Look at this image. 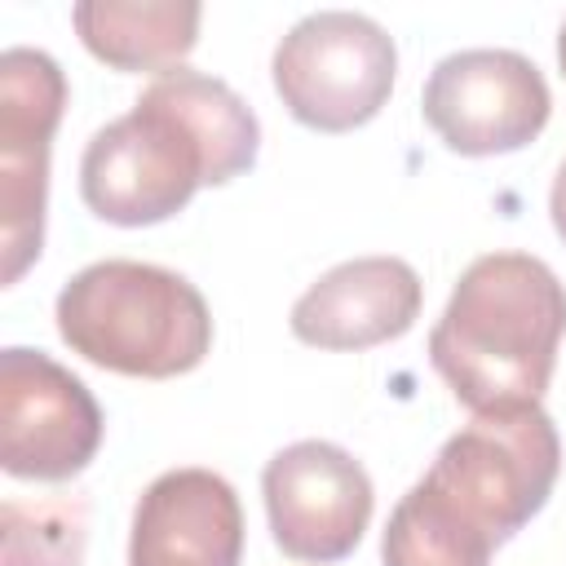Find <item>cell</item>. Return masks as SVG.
I'll list each match as a JSON object with an SVG mask.
<instances>
[{
    "mask_svg": "<svg viewBox=\"0 0 566 566\" xmlns=\"http://www.w3.org/2000/svg\"><path fill=\"white\" fill-rule=\"evenodd\" d=\"M66 106V75L40 49L0 57V252L4 283H18L44 248L49 150Z\"/></svg>",
    "mask_w": 566,
    "mask_h": 566,
    "instance_id": "6",
    "label": "cell"
},
{
    "mask_svg": "<svg viewBox=\"0 0 566 566\" xmlns=\"http://www.w3.org/2000/svg\"><path fill=\"white\" fill-rule=\"evenodd\" d=\"M102 447V407L44 349L0 354V464L27 482H71Z\"/></svg>",
    "mask_w": 566,
    "mask_h": 566,
    "instance_id": "8",
    "label": "cell"
},
{
    "mask_svg": "<svg viewBox=\"0 0 566 566\" xmlns=\"http://www.w3.org/2000/svg\"><path fill=\"white\" fill-rule=\"evenodd\" d=\"M57 336L93 367L168 380L212 349V314L199 287L150 261H97L66 279L53 305Z\"/></svg>",
    "mask_w": 566,
    "mask_h": 566,
    "instance_id": "3",
    "label": "cell"
},
{
    "mask_svg": "<svg viewBox=\"0 0 566 566\" xmlns=\"http://www.w3.org/2000/svg\"><path fill=\"white\" fill-rule=\"evenodd\" d=\"M562 473V438L539 402L478 411L451 433L424 482L495 544L513 539L553 495Z\"/></svg>",
    "mask_w": 566,
    "mask_h": 566,
    "instance_id": "4",
    "label": "cell"
},
{
    "mask_svg": "<svg viewBox=\"0 0 566 566\" xmlns=\"http://www.w3.org/2000/svg\"><path fill=\"white\" fill-rule=\"evenodd\" d=\"M420 111L447 150L486 159L531 146L548 124L553 97L531 57L513 49H464L429 71Z\"/></svg>",
    "mask_w": 566,
    "mask_h": 566,
    "instance_id": "7",
    "label": "cell"
},
{
    "mask_svg": "<svg viewBox=\"0 0 566 566\" xmlns=\"http://www.w3.org/2000/svg\"><path fill=\"white\" fill-rule=\"evenodd\" d=\"M548 212H553L557 234L566 239V164H562V168H557V177H553V190H548Z\"/></svg>",
    "mask_w": 566,
    "mask_h": 566,
    "instance_id": "15",
    "label": "cell"
},
{
    "mask_svg": "<svg viewBox=\"0 0 566 566\" xmlns=\"http://www.w3.org/2000/svg\"><path fill=\"white\" fill-rule=\"evenodd\" d=\"M420 301V274L402 256H354L310 283L287 323L314 349H371L411 332Z\"/></svg>",
    "mask_w": 566,
    "mask_h": 566,
    "instance_id": "11",
    "label": "cell"
},
{
    "mask_svg": "<svg viewBox=\"0 0 566 566\" xmlns=\"http://www.w3.org/2000/svg\"><path fill=\"white\" fill-rule=\"evenodd\" d=\"M203 9L190 0H80L71 9L84 49L115 71H177L199 40Z\"/></svg>",
    "mask_w": 566,
    "mask_h": 566,
    "instance_id": "12",
    "label": "cell"
},
{
    "mask_svg": "<svg viewBox=\"0 0 566 566\" xmlns=\"http://www.w3.org/2000/svg\"><path fill=\"white\" fill-rule=\"evenodd\" d=\"M4 566H80L88 539L84 500H4Z\"/></svg>",
    "mask_w": 566,
    "mask_h": 566,
    "instance_id": "14",
    "label": "cell"
},
{
    "mask_svg": "<svg viewBox=\"0 0 566 566\" xmlns=\"http://www.w3.org/2000/svg\"><path fill=\"white\" fill-rule=\"evenodd\" d=\"M243 509L234 486L212 469L159 473L137 509L128 535V566H239Z\"/></svg>",
    "mask_w": 566,
    "mask_h": 566,
    "instance_id": "10",
    "label": "cell"
},
{
    "mask_svg": "<svg viewBox=\"0 0 566 566\" xmlns=\"http://www.w3.org/2000/svg\"><path fill=\"white\" fill-rule=\"evenodd\" d=\"M557 66H562V75H566V22H562V35H557Z\"/></svg>",
    "mask_w": 566,
    "mask_h": 566,
    "instance_id": "16",
    "label": "cell"
},
{
    "mask_svg": "<svg viewBox=\"0 0 566 566\" xmlns=\"http://www.w3.org/2000/svg\"><path fill=\"white\" fill-rule=\"evenodd\" d=\"M566 336V283L531 252H486L429 332V363L478 416L539 402Z\"/></svg>",
    "mask_w": 566,
    "mask_h": 566,
    "instance_id": "2",
    "label": "cell"
},
{
    "mask_svg": "<svg viewBox=\"0 0 566 566\" xmlns=\"http://www.w3.org/2000/svg\"><path fill=\"white\" fill-rule=\"evenodd\" d=\"M252 106L203 71L155 75L128 115L97 128L80 159V195L111 226H159L199 186H226L256 164Z\"/></svg>",
    "mask_w": 566,
    "mask_h": 566,
    "instance_id": "1",
    "label": "cell"
},
{
    "mask_svg": "<svg viewBox=\"0 0 566 566\" xmlns=\"http://www.w3.org/2000/svg\"><path fill=\"white\" fill-rule=\"evenodd\" d=\"M274 544L296 562H340L371 522V478L336 442L305 438L283 447L261 473Z\"/></svg>",
    "mask_w": 566,
    "mask_h": 566,
    "instance_id": "9",
    "label": "cell"
},
{
    "mask_svg": "<svg viewBox=\"0 0 566 566\" xmlns=\"http://www.w3.org/2000/svg\"><path fill=\"white\" fill-rule=\"evenodd\" d=\"M274 93L287 115L314 133H349L380 115L394 93V35L367 13L318 9L274 49Z\"/></svg>",
    "mask_w": 566,
    "mask_h": 566,
    "instance_id": "5",
    "label": "cell"
},
{
    "mask_svg": "<svg viewBox=\"0 0 566 566\" xmlns=\"http://www.w3.org/2000/svg\"><path fill=\"white\" fill-rule=\"evenodd\" d=\"M500 544L464 522L424 478L394 504L380 535V566H486Z\"/></svg>",
    "mask_w": 566,
    "mask_h": 566,
    "instance_id": "13",
    "label": "cell"
}]
</instances>
